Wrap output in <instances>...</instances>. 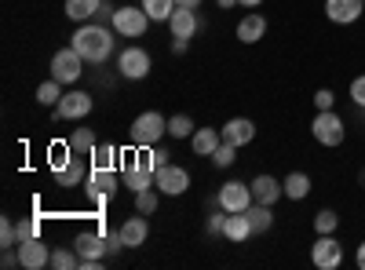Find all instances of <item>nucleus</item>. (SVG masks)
Returning <instances> with one entry per match:
<instances>
[{"instance_id": "nucleus-1", "label": "nucleus", "mask_w": 365, "mask_h": 270, "mask_svg": "<svg viewBox=\"0 0 365 270\" xmlns=\"http://www.w3.org/2000/svg\"><path fill=\"white\" fill-rule=\"evenodd\" d=\"M70 48H77V55L84 63H106L110 51H113V26L81 22L70 37Z\"/></svg>"}, {"instance_id": "nucleus-2", "label": "nucleus", "mask_w": 365, "mask_h": 270, "mask_svg": "<svg viewBox=\"0 0 365 270\" xmlns=\"http://www.w3.org/2000/svg\"><path fill=\"white\" fill-rule=\"evenodd\" d=\"M165 132H168V121H165V113H158V110H146V113H139L135 121H132V146L139 150H150V146H158L161 139H165Z\"/></svg>"}, {"instance_id": "nucleus-3", "label": "nucleus", "mask_w": 365, "mask_h": 270, "mask_svg": "<svg viewBox=\"0 0 365 270\" xmlns=\"http://www.w3.org/2000/svg\"><path fill=\"white\" fill-rule=\"evenodd\" d=\"M311 132L322 146H340L347 139V125H344V117L340 113H332V110H318L314 113V121H311Z\"/></svg>"}, {"instance_id": "nucleus-4", "label": "nucleus", "mask_w": 365, "mask_h": 270, "mask_svg": "<svg viewBox=\"0 0 365 270\" xmlns=\"http://www.w3.org/2000/svg\"><path fill=\"white\" fill-rule=\"evenodd\" d=\"M110 26H113V33L128 37V41H139L146 33V26H150V15L143 11V4L139 8H117Z\"/></svg>"}, {"instance_id": "nucleus-5", "label": "nucleus", "mask_w": 365, "mask_h": 270, "mask_svg": "<svg viewBox=\"0 0 365 270\" xmlns=\"http://www.w3.org/2000/svg\"><path fill=\"white\" fill-rule=\"evenodd\" d=\"M81 66H84V58L77 55V48H58L51 55V77L58 84H77L81 81Z\"/></svg>"}, {"instance_id": "nucleus-6", "label": "nucleus", "mask_w": 365, "mask_h": 270, "mask_svg": "<svg viewBox=\"0 0 365 270\" xmlns=\"http://www.w3.org/2000/svg\"><path fill=\"white\" fill-rule=\"evenodd\" d=\"M120 187V179H117V172L113 168H91V175H88V183H84V190H88V197L96 201V204H103V201H110Z\"/></svg>"}, {"instance_id": "nucleus-7", "label": "nucleus", "mask_w": 365, "mask_h": 270, "mask_svg": "<svg viewBox=\"0 0 365 270\" xmlns=\"http://www.w3.org/2000/svg\"><path fill=\"white\" fill-rule=\"evenodd\" d=\"M154 187L165 197H179V194H187V187H190V172L179 168V165H165V168L154 172Z\"/></svg>"}, {"instance_id": "nucleus-8", "label": "nucleus", "mask_w": 365, "mask_h": 270, "mask_svg": "<svg viewBox=\"0 0 365 270\" xmlns=\"http://www.w3.org/2000/svg\"><path fill=\"white\" fill-rule=\"evenodd\" d=\"M216 204L223 208V212H245V208L252 204V187L241 183V179H230L227 187H220Z\"/></svg>"}, {"instance_id": "nucleus-9", "label": "nucleus", "mask_w": 365, "mask_h": 270, "mask_svg": "<svg viewBox=\"0 0 365 270\" xmlns=\"http://www.w3.org/2000/svg\"><path fill=\"white\" fill-rule=\"evenodd\" d=\"M311 259H314L318 270H336V266L344 263V245H340L332 234H318V242H314V249H311Z\"/></svg>"}, {"instance_id": "nucleus-10", "label": "nucleus", "mask_w": 365, "mask_h": 270, "mask_svg": "<svg viewBox=\"0 0 365 270\" xmlns=\"http://www.w3.org/2000/svg\"><path fill=\"white\" fill-rule=\"evenodd\" d=\"M117 70H120V77H128V81H143L146 73H150V55H146V48H125L117 55Z\"/></svg>"}, {"instance_id": "nucleus-11", "label": "nucleus", "mask_w": 365, "mask_h": 270, "mask_svg": "<svg viewBox=\"0 0 365 270\" xmlns=\"http://www.w3.org/2000/svg\"><path fill=\"white\" fill-rule=\"evenodd\" d=\"M91 106L96 103H91L88 92H66L55 106V117H63V121H84V117L91 113Z\"/></svg>"}, {"instance_id": "nucleus-12", "label": "nucleus", "mask_w": 365, "mask_h": 270, "mask_svg": "<svg viewBox=\"0 0 365 270\" xmlns=\"http://www.w3.org/2000/svg\"><path fill=\"white\" fill-rule=\"evenodd\" d=\"M325 15L336 26H351L365 15V0H325Z\"/></svg>"}, {"instance_id": "nucleus-13", "label": "nucleus", "mask_w": 365, "mask_h": 270, "mask_svg": "<svg viewBox=\"0 0 365 270\" xmlns=\"http://www.w3.org/2000/svg\"><path fill=\"white\" fill-rule=\"evenodd\" d=\"M19 259H22L26 270H44V266H51V252H48V245L41 242V237L19 242Z\"/></svg>"}, {"instance_id": "nucleus-14", "label": "nucleus", "mask_w": 365, "mask_h": 270, "mask_svg": "<svg viewBox=\"0 0 365 270\" xmlns=\"http://www.w3.org/2000/svg\"><path fill=\"white\" fill-rule=\"evenodd\" d=\"M168 29L175 41H190L197 29H201V19H197V8H175L172 19H168Z\"/></svg>"}, {"instance_id": "nucleus-15", "label": "nucleus", "mask_w": 365, "mask_h": 270, "mask_svg": "<svg viewBox=\"0 0 365 270\" xmlns=\"http://www.w3.org/2000/svg\"><path fill=\"white\" fill-rule=\"evenodd\" d=\"M88 175H91V168L84 165V154H73V161L63 172H55V183L63 187V190H73V187H84L88 183Z\"/></svg>"}, {"instance_id": "nucleus-16", "label": "nucleus", "mask_w": 365, "mask_h": 270, "mask_svg": "<svg viewBox=\"0 0 365 270\" xmlns=\"http://www.w3.org/2000/svg\"><path fill=\"white\" fill-rule=\"evenodd\" d=\"M249 187H252V201H259V204H278L285 197V187L274 175H256Z\"/></svg>"}, {"instance_id": "nucleus-17", "label": "nucleus", "mask_w": 365, "mask_h": 270, "mask_svg": "<svg viewBox=\"0 0 365 270\" xmlns=\"http://www.w3.org/2000/svg\"><path fill=\"white\" fill-rule=\"evenodd\" d=\"M220 132H223V139L234 142V146H249V142H256V125L249 121V117H230V121H227Z\"/></svg>"}, {"instance_id": "nucleus-18", "label": "nucleus", "mask_w": 365, "mask_h": 270, "mask_svg": "<svg viewBox=\"0 0 365 270\" xmlns=\"http://www.w3.org/2000/svg\"><path fill=\"white\" fill-rule=\"evenodd\" d=\"M73 249H77L81 259H103V256H110L106 234H81L77 242H73Z\"/></svg>"}, {"instance_id": "nucleus-19", "label": "nucleus", "mask_w": 365, "mask_h": 270, "mask_svg": "<svg viewBox=\"0 0 365 270\" xmlns=\"http://www.w3.org/2000/svg\"><path fill=\"white\" fill-rule=\"evenodd\" d=\"M146 237H150V223L143 219V212L120 223V242H125V249H139V245H146Z\"/></svg>"}, {"instance_id": "nucleus-20", "label": "nucleus", "mask_w": 365, "mask_h": 270, "mask_svg": "<svg viewBox=\"0 0 365 270\" xmlns=\"http://www.w3.org/2000/svg\"><path fill=\"white\" fill-rule=\"evenodd\" d=\"M223 237H227V242H234V245L249 242V237H252L249 216H245V212H227V219H223Z\"/></svg>"}, {"instance_id": "nucleus-21", "label": "nucleus", "mask_w": 365, "mask_h": 270, "mask_svg": "<svg viewBox=\"0 0 365 270\" xmlns=\"http://www.w3.org/2000/svg\"><path fill=\"white\" fill-rule=\"evenodd\" d=\"M263 33H267V19L259 11H249L237 22V41L241 44H256V41H263Z\"/></svg>"}, {"instance_id": "nucleus-22", "label": "nucleus", "mask_w": 365, "mask_h": 270, "mask_svg": "<svg viewBox=\"0 0 365 270\" xmlns=\"http://www.w3.org/2000/svg\"><path fill=\"white\" fill-rule=\"evenodd\" d=\"M220 142H223V132H220V128H197V132L190 135V146H194L197 157H212Z\"/></svg>"}, {"instance_id": "nucleus-23", "label": "nucleus", "mask_w": 365, "mask_h": 270, "mask_svg": "<svg viewBox=\"0 0 365 270\" xmlns=\"http://www.w3.org/2000/svg\"><path fill=\"white\" fill-rule=\"evenodd\" d=\"M117 165H125V154H120L113 142H99L91 150V168H113L117 172Z\"/></svg>"}, {"instance_id": "nucleus-24", "label": "nucleus", "mask_w": 365, "mask_h": 270, "mask_svg": "<svg viewBox=\"0 0 365 270\" xmlns=\"http://www.w3.org/2000/svg\"><path fill=\"white\" fill-rule=\"evenodd\" d=\"M282 187H285V197L289 201H303V197L311 194V175L307 172H289Z\"/></svg>"}, {"instance_id": "nucleus-25", "label": "nucleus", "mask_w": 365, "mask_h": 270, "mask_svg": "<svg viewBox=\"0 0 365 270\" xmlns=\"http://www.w3.org/2000/svg\"><path fill=\"white\" fill-rule=\"evenodd\" d=\"M245 216H249V223H252V234H267V230L274 227V212H270V204L252 201V204L245 208Z\"/></svg>"}, {"instance_id": "nucleus-26", "label": "nucleus", "mask_w": 365, "mask_h": 270, "mask_svg": "<svg viewBox=\"0 0 365 270\" xmlns=\"http://www.w3.org/2000/svg\"><path fill=\"white\" fill-rule=\"evenodd\" d=\"M99 4H103V0H66V15L81 26V22H91V19H96Z\"/></svg>"}, {"instance_id": "nucleus-27", "label": "nucleus", "mask_w": 365, "mask_h": 270, "mask_svg": "<svg viewBox=\"0 0 365 270\" xmlns=\"http://www.w3.org/2000/svg\"><path fill=\"white\" fill-rule=\"evenodd\" d=\"M66 142H70L73 154H84V157H91V150L99 146V139H96V132H91V128H73Z\"/></svg>"}, {"instance_id": "nucleus-28", "label": "nucleus", "mask_w": 365, "mask_h": 270, "mask_svg": "<svg viewBox=\"0 0 365 270\" xmlns=\"http://www.w3.org/2000/svg\"><path fill=\"white\" fill-rule=\"evenodd\" d=\"M175 8H179L175 0H143V11L150 15V22H168Z\"/></svg>"}, {"instance_id": "nucleus-29", "label": "nucleus", "mask_w": 365, "mask_h": 270, "mask_svg": "<svg viewBox=\"0 0 365 270\" xmlns=\"http://www.w3.org/2000/svg\"><path fill=\"white\" fill-rule=\"evenodd\" d=\"M70 161H73V150H70V142H55V146L48 150V165H51V175H55V172H63Z\"/></svg>"}, {"instance_id": "nucleus-30", "label": "nucleus", "mask_w": 365, "mask_h": 270, "mask_svg": "<svg viewBox=\"0 0 365 270\" xmlns=\"http://www.w3.org/2000/svg\"><path fill=\"white\" fill-rule=\"evenodd\" d=\"M194 132H197V125L190 121L187 113H175V117H168V135H172V139H190Z\"/></svg>"}, {"instance_id": "nucleus-31", "label": "nucleus", "mask_w": 365, "mask_h": 270, "mask_svg": "<svg viewBox=\"0 0 365 270\" xmlns=\"http://www.w3.org/2000/svg\"><path fill=\"white\" fill-rule=\"evenodd\" d=\"M58 99H63V84H58L55 77L37 88V103H41V106H58Z\"/></svg>"}, {"instance_id": "nucleus-32", "label": "nucleus", "mask_w": 365, "mask_h": 270, "mask_svg": "<svg viewBox=\"0 0 365 270\" xmlns=\"http://www.w3.org/2000/svg\"><path fill=\"white\" fill-rule=\"evenodd\" d=\"M51 266H55V270H81L77 249H55V252H51Z\"/></svg>"}, {"instance_id": "nucleus-33", "label": "nucleus", "mask_w": 365, "mask_h": 270, "mask_svg": "<svg viewBox=\"0 0 365 270\" xmlns=\"http://www.w3.org/2000/svg\"><path fill=\"white\" fill-rule=\"evenodd\" d=\"M234 161H237V146L223 139V142L216 146V154H212V165H216V168H230Z\"/></svg>"}, {"instance_id": "nucleus-34", "label": "nucleus", "mask_w": 365, "mask_h": 270, "mask_svg": "<svg viewBox=\"0 0 365 270\" xmlns=\"http://www.w3.org/2000/svg\"><path fill=\"white\" fill-rule=\"evenodd\" d=\"M158 187H150V190H139L135 194V212H143V216H150V212H154V208H158Z\"/></svg>"}, {"instance_id": "nucleus-35", "label": "nucleus", "mask_w": 365, "mask_h": 270, "mask_svg": "<svg viewBox=\"0 0 365 270\" xmlns=\"http://www.w3.org/2000/svg\"><path fill=\"white\" fill-rule=\"evenodd\" d=\"M336 227H340V216L332 212V208H322V212L314 216V230H318V234H332Z\"/></svg>"}, {"instance_id": "nucleus-36", "label": "nucleus", "mask_w": 365, "mask_h": 270, "mask_svg": "<svg viewBox=\"0 0 365 270\" xmlns=\"http://www.w3.org/2000/svg\"><path fill=\"white\" fill-rule=\"evenodd\" d=\"M0 245L4 249H19V230L11 219H0Z\"/></svg>"}, {"instance_id": "nucleus-37", "label": "nucleus", "mask_w": 365, "mask_h": 270, "mask_svg": "<svg viewBox=\"0 0 365 270\" xmlns=\"http://www.w3.org/2000/svg\"><path fill=\"white\" fill-rule=\"evenodd\" d=\"M15 230H19V242H29V237H37L41 219H19V223H15Z\"/></svg>"}, {"instance_id": "nucleus-38", "label": "nucleus", "mask_w": 365, "mask_h": 270, "mask_svg": "<svg viewBox=\"0 0 365 270\" xmlns=\"http://www.w3.org/2000/svg\"><path fill=\"white\" fill-rule=\"evenodd\" d=\"M150 165H154V172H158V168L172 165V154H168L165 146H150Z\"/></svg>"}, {"instance_id": "nucleus-39", "label": "nucleus", "mask_w": 365, "mask_h": 270, "mask_svg": "<svg viewBox=\"0 0 365 270\" xmlns=\"http://www.w3.org/2000/svg\"><path fill=\"white\" fill-rule=\"evenodd\" d=\"M351 99H354V106H358V110H365V73L351 81Z\"/></svg>"}, {"instance_id": "nucleus-40", "label": "nucleus", "mask_w": 365, "mask_h": 270, "mask_svg": "<svg viewBox=\"0 0 365 270\" xmlns=\"http://www.w3.org/2000/svg\"><path fill=\"white\" fill-rule=\"evenodd\" d=\"M314 106L318 110H332V106H336V95H332L329 88H318V92H314Z\"/></svg>"}, {"instance_id": "nucleus-41", "label": "nucleus", "mask_w": 365, "mask_h": 270, "mask_svg": "<svg viewBox=\"0 0 365 270\" xmlns=\"http://www.w3.org/2000/svg\"><path fill=\"white\" fill-rule=\"evenodd\" d=\"M113 11H117V8H110V0H103L99 11H96V19H91V22H99V26H103V22H113Z\"/></svg>"}, {"instance_id": "nucleus-42", "label": "nucleus", "mask_w": 365, "mask_h": 270, "mask_svg": "<svg viewBox=\"0 0 365 270\" xmlns=\"http://www.w3.org/2000/svg\"><path fill=\"white\" fill-rule=\"evenodd\" d=\"M223 219H227L223 208H220V212H212L208 216V234H223Z\"/></svg>"}, {"instance_id": "nucleus-43", "label": "nucleus", "mask_w": 365, "mask_h": 270, "mask_svg": "<svg viewBox=\"0 0 365 270\" xmlns=\"http://www.w3.org/2000/svg\"><path fill=\"white\" fill-rule=\"evenodd\" d=\"M0 266H22V259H19V252H11V249H4V256H0Z\"/></svg>"}, {"instance_id": "nucleus-44", "label": "nucleus", "mask_w": 365, "mask_h": 270, "mask_svg": "<svg viewBox=\"0 0 365 270\" xmlns=\"http://www.w3.org/2000/svg\"><path fill=\"white\" fill-rule=\"evenodd\" d=\"M354 263H358V266H361V270H365V242H361V245H358V256H354Z\"/></svg>"}, {"instance_id": "nucleus-45", "label": "nucleus", "mask_w": 365, "mask_h": 270, "mask_svg": "<svg viewBox=\"0 0 365 270\" xmlns=\"http://www.w3.org/2000/svg\"><path fill=\"white\" fill-rule=\"evenodd\" d=\"M237 4H241V8H249V11H256V8L263 4V0H237Z\"/></svg>"}, {"instance_id": "nucleus-46", "label": "nucleus", "mask_w": 365, "mask_h": 270, "mask_svg": "<svg viewBox=\"0 0 365 270\" xmlns=\"http://www.w3.org/2000/svg\"><path fill=\"white\" fill-rule=\"evenodd\" d=\"M172 51H175V55H182V51H187V41H175V37H172Z\"/></svg>"}, {"instance_id": "nucleus-47", "label": "nucleus", "mask_w": 365, "mask_h": 270, "mask_svg": "<svg viewBox=\"0 0 365 270\" xmlns=\"http://www.w3.org/2000/svg\"><path fill=\"white\" fill-rule=\"evenodd\" d=\"M179 8H201V0H175Z\"/></svg>"}, {"instance_id": "nucleus-48", "label": "nucleus", "mask_w": 365, "mask_h": 270, "mask_svg": "<svg viewBox=\"0 0 365 270\" xmlns=\"http://www.w3.org/2000/svg\"><path fill=\"white\" fill-rule=\"evenodd\" d=\"M216 4H220V8L227 11V8H234V4H237V0H216Z\"/></svg>"}]
</instances>
